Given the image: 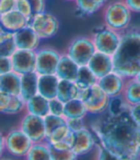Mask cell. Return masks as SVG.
<instances>
[{"instance_id":"6da1fadb","label":"cell","mask_w":140,"mask_h":160,"mask_svg":"<svg viewBox=\"0 0 140 160\" xmlns=\"http://www.w3.org/2000/svg\"><path fill=\"white\" fill-rule=\"evenodd\" d=\"M98 146L112 152L122 160H140V128L127 112L116 116L100 115L89 126Z\"/></svg>"},{"instance_id":"7a4b0ae2","label":"cell","mask_w":140,"mask_h":160,"mask_svg":"<svg viewBox=\"0 0 140 160\" xmlns=\"http://www.w3.org/2000/svg\"><path fill=\"white\" fill-rule=\"evenodd\" d=\"M113 71L132 79L140 70V29L129 28L121 33L119 46L112 56Z\"/></svg>"},{"instance_id":"3957f363","label":"cell","mask_w":140,"mask_h":160,"mask_svg":"<svg viewBox=\"0 0 140 160\" xmlns=\"http://www.w3.org/2000/svg\"><path fill=\"white\" fill-rule=\"evenodd\" d=\"M132 12L123 0H113L108 2L103 10L104 26L123 33L131 28Z\"/></svg>"},{"instance_id":"277c9868","label":"cell","mask_w":140,"mask_h":160,"mask_svg":"<svg viewBox=\"0 0 140 160\" xmlns=\"http://www.w3.org/2000/svg\"><path fill=\"white\" fill-rule=\"evenodd\" d=\"M5 152L17 160L24 159L34 144L18 128H12L4 133Z\"/></svg>"},{"instance_id":"5b68a950","label":"cell","mask_w":140,"mask_h":160,"mask_svg":"<svg viewBox=\"0 0 140 160\" xmlns=\"http://www.w3.org/2000/svg\"><path fill=\"white\" fill-rule=\"evenodd\" d=\"M96 52L91 37L78 36L68 43L65 54L79 66L87 65Z\"/></svg>"},{"instance_id":"8992f818","label":"cell","mask_w":140,"mask_h":160,"mask_svg":"<svg viewBox=\"0 0 140 160\" xmlns=\"http://www.w3.org/2000/svg\"><path fill=\"white\" fill-rule=\"evenodd\" d=\"M29 26L36 32L38 38L43 40L57 36L60 31L61 23L55 14L44 12L34 14L29 20Z\"/></svg>"},{"instance_id":"52a82bcc","label":"cell","mask_w":140,"mask_h":160,"mask_svg":"<svg viewBox=\"0 0 140 160\" xmlns=\"http://www.w3.org/2000/svg\"><path fill=\"white\" fill-rule=\"evenodd\" d=\"M108 97L97 83L86 89H82L80 100L82 101L88 114L100 116L107 112Z\"/></svg>"},{"instance_id":"ba28073f","label":"cell","mask_w":140,"mask_h":160,"mask_svg":"<svg viewBox=\"0 0 140 160\" xmlns=\"http://www.w3.org/2000/svg\"><path fill=\"white\" fill-rule=\"evenodd\" d=\"M91 38L96 52L104 53L112 57L119 46L121 33L104 26L96 29L91 36Z\"/></svg>"},{"instance_id":"9c48e42d","label":"cell","mask_w":140,"mask_h":160,"mask_svg":"<svg viewBox=\"0 0 140 160\" xmlns=\"http://www.w3.org/2000/svg\"><path fill=\"white\" fill-rule=\"evenodd\" d=\"M62 54L52 46L39 47L36 51V70L39 75H53L56 73Z\"/></svg>"},{"instance_id":"30bf717a","label":"cell","mask_w":140,"mask_h":160,"mask_svg":"<svg viewBox=\"0 0 140 160\" xmlns=\"http://www.w3.org/2000/svg\"><path fill=\"white\" fill-rule=\"evenodd\" d=\"M18 128L33 143H40L46 140L47 134L43 117L24 112Z\"/></svg>"},{"instance_id":"8fae6325","label":"cell","mask_w":140,"mask_h":160,"mask_svg":"<svg viewBox=\"0 0 140 160\" xmlns=\"http://www.w3.org/2000/svg\"><path fill=\"white\" fill-rule=\"evenodd\" d=\"M98 147V141L94 132L88 126L72 132L71 150L80 157L88 154L96 150Z\"/></svg>"},{"instance_id":"7c38bea8","label":"cell","mask_w":140,"mask_h":160,"mask_svg":"<svg viewBox=\"0 0 140 160\" xmlns=\"http://www.w3.org/2000/svg\"><path fill=\"white\" fill-rule=\"evenodd\" d=\"M12 63V71L20 76L29 74L36 70V51L19 50L11 56Z\"/></svg>"},{"instance_id":"4fadbf2b","label":"cell","mask_w":140,"mask_h":160,"mask_svg":"<svg viewBox=\"0 0 140 160\" xmlns=\"http://www.w3.org/2000/svg\"><path fill=\"white\" fill-rule=\"evenodd\" d=\"M126 81L127 79H125L117 72L112 71L106 76L98 79L97 84L101 87L108 98H111L122 95Z\"/></svg>"},{"instance_id":"5bb4252c","label":"cell","mask_w":140,"mask_h":160,"mask_svg":"<svg viewBox=\"0 0 140 160\" xmlns=\"http://www.w3.org/2000/svg\"><path fill=\"white\" fill-rule=\"evenodd\" d=\"M12 35L17 49L37 51L40 47L41 39L29 25L24 27L21 30L13 33Z\"/></svg>"},{"instance_id":"9a60e30c","label":"cell","mask_w":140,"mask_h":160,"mask_svg":"<svg viewBox=\"0 0 140 160\" xmlns=\"http://www.w3.org/2000/svg\"><path fill=\"white\" fill-rule=\"evenodd\" d=\"M87 65L97 79H100L113 71L112 57L100 52H95Z\"/></svg>"},{"instance_id":"2e32d148","label":"cell","mask_w":140,"mask_h":160,"mask_svg":"<svg viewBox=\"0 0 140 160\" xmlns=\"http://www.w3.org/2000/svg\"><path fill=\"white\" fill-rule=\"evenodd\" d=\"M45 142L51 148L66 150L71 149L72 143V132L66 125L62 126L55 129L53 132L46 136Z\"/></svg>"},{"instance_id":"e0dca14e","label":"cell","mask_w":140,"mask_h":160,"mask_svg":"<svg viewBox=\"0 0 140 160\" xmlns=\"http://www.w3.org/2000/svg\"><path fill=\"white\" fill-rule=\"evenodd\" d=\"M0 25L5 31L13 34L29 25V19L22 16L18 11L13 10L12 12L0 14Z\"/></svg>"},{"instance_id":"ac0fdd59","label":"cell","mask_w":140,"mask_h":160,"mask_svg":"<svg viewBox=\"0 0 140 160\" xmlns=\"http://www.w3.org/2000/svg\"><path fill=\"white\" fill-rule=\"evenodd\" d=\"M79 67L80 66L72 59H70L65 53H62L55 75L59 78V80L75 82Z\"/></svg>"},{"instance_id":"d6986e66","label":"cell","mask_w":140,"mask_h":160,"mask_svg":"<svg viewBox=\"0 0 140 160\" xmlns=\"http://www.w3.org/2000/svg\"><path fill=\"white\" fill-rule=\"evenodd\" d=\"M59 78L53 75H39L38 82V94L47 100H51L57 96Z\"/></svg>"},{"instance_id":"ffe728a7","label":"cell","mask_w":140,"mask_h":160,"mask_svg":"<svg viewBox=\"0 0 140 160\" xmlns=\"http://www.w3.org/2000/svg\"><path fill=\"white\" fill-rule=\"evenodd\" d=\"M82 89L77 85L75 82L72 81H64L60 80L57 89V97L63 103L74 100V99H80Z\"/></svg>"},{"instance_id":"44dd1931","label":"cell","mask_w":140,"mask_h":160,"mask_svg":"<svg viewBox=\"0 0 140 160\" xmlns=\"http://www.w3.org/2000/svg\"><path fill=\"white\" fill-rule=\"evenodd\" d=\"M38 75L36 72L21 76L20 82V96L26 102L38 94Z\"/></svg>"},{"instance_id":"7402d4cb","label":"cell","mask_w":140,"mask_h":160,"mask_svg":"<svg viewBox=\"0 0 140 160\" xmlns=\"http://www.w3.org/2000/svg\"><path fill=\"white\" fill-rule=\"evenodd\" d=\"M20 82L21 76L13 71L0 76V91L6 92L10 95H19Z\"/></svg>"},{"instance_id":"603a6c76","label":"cell","mask_w":140,"mask_h":160,"mask_svg":"<svg viewBox=\"0 0 140 160\" xmlns=\"http://www.w3.org/2000/svg\"><path fill=\"white\" fill-rule=\"evenodd\" d=\"M25 112L44 117L48 114V100L39 94L25 102Z\"/></svg>"},{"instance_id":"cb8c5ba5","label":"cell","mask_w":140,"mask_h":160,"mask_svg":"<svg viewBox=\"0 0 140 160\" xmlns=\"http://www.w3.org/2000/svg\"><path fill=\"white\" fill-rule=\"evenodd\" d=\"M88 115V110L82 100L74 99L64 103L63 117L65 119H73V118L86 119Z\"/></svg>"},{"instance_id":"d4e9b609","label":"cell","mask_w":140,"mask_h":160,"mask_svg":"<svg viewBox=\"0 0 140 160\" xmlns=\"http://www.w3.org/2000/svg\"><path fill=\"white\" fill-rule=\"evenodd\" d=\"M122 96L129 107L140 104V82L134 78L127 79Z\"/></svg>"},{"instance_id":"484cf974","label":"cell","mask_w":140,"mask_h":160,"mask_svg":"<svg viewBox=\"0 0 140 160\" xmlns=\"http://www.w3.org/2000/svg\"><path fill=\"white\" fill-rule=\"evenodd\" d=\"M24 160H52L50 146L45 141L34 143Z\"/></svg>"},{"instance_id":"4316f807","label":"cell","mask_w":140,"mask_h":160,"mask_svg":"<svg viewBox=\"0 0 140 160\" xmlns=\"http://www.w3.org/2000/svg\"><path fill=\"white\" fill-rule=\"evenodd\" d=\"M74 3L81 13L85 16H92L104 9L108 0H75Z\"/></svg>"},{"instance_id":"83f0119b","label":"cell","mask_w":140,"mask_h":160,"mask_svg":"<svg viewBox=\"0 0 140 160\" xmlns=\"http://www.w3.org/2000/svg\"><path fill=\"white\" fill-rule=\"evenodd\" d=\"M98 79L92 73V71L88 67V65L80 66L78 70V74L75 82L81 89H86L88 87L96 84Z\"/></svg>"},{"instance_id":"f1b7e54d","label":"cell","mask_w":140,"mask_h":160,"mask_svg":"<svg viewBox=\"0 0 140 160\" xmlns=\"http://www.w3.org/2000/svg\"><path fill=\"white\" fill-rule=\"evenodd\" d=\"M129 110V106L125 102L122 95L111 97L108 99V104L107 108V114L110 116H116L127 112Z\"/></svg>"},{"instance_id":"f546056e","label":"cell","mask_w":140,"mask_h":160,"mask_svg":"<svg viewBox=\"0 0 140 160\" xmlns=\"http://www.w3.org/2000/svg\"><path fill=\"white\" fill-rule=\"evenodd\" d=\"M17 50L12 33L4 31L0 38V57H11Z\"/></svg>"},{"instance_id":"4dcf8cb0","label":"cell","mask_w":140,"mask_h":160,"mask_svg":"<svg viewBox=\"0 0 140 160\" xmlns=\"http://www.w3.org/2000/svg\"><path fill=\"white\" fill-rule=\"evenodd\" d=\"M44 120V125H45V129H46V134H50L53 132L55 129L58 128L66 125V119L63 116L60 115H53V114H47L43 117Z\"/></svg>"},{"instance_id":"1f68e13d","label":"cell","mask_w":140,"mask_h":160,"mask_svg":"<svg viewBox=\"0 0 140 160\" xmlns=\"http://www.w3.org/2000/svg\"><path fill=\"white\" fill-rule=\"evenodd\" d=\"M51 158L52 160H78L79 156L71 150H60L51 148Z\"/></svg>"},{"instance_id":"d6a6232c","label":"cell","mask_w":140,"mask_h":160,"mask_svg":"<svg viewBox=\"0 0 140 160\" xmlns=\"http://www.w3.org/2000/svg\"><path fill=\"white\" fill-rule=\"evenodd\" d=\"M64 103L57 97L48 100V113L53 115L63 116Z\"/></svg>"},{"instance_id":"836d02e7","label":"cell","mask_w":140,"mask_h":160,"mask_svg":"<svg viewBox=\"0 0 140 160\" xmlns=\"http://www.w3.org/2000/svg\"><path fill=\"white\" fill-rule=\"evenodd\" d=\"M15 10L18 11V12H20L22 16H24L29 20L33 17L32 8H31V5L28 0H17Z\"/></svg>"},{"instance_id":"e575fe53","label":"cell","mask_w":140,"mask_h":160,"mask_svg":"<svg viewBox=\"0 0 140 160\" xmlns=\"http://www.w3.org/2000/svg\"><path fill=\"white\" fill-rule=\"evenodd\" d=\"M96 151H97L96 160H122L115 153H113L112 152L108 151V149L102 146H98Z\"/></svg>"},{"instance_id":"d590c367","label":"cell","mask_w":140,"mask_h":160,"mask_svg":"<svg viewBox=\"0 0 140 160\" xmlns=\"http://www.w3.org/2000/svg\"><path fill=\"white\" fill-rule=\"evenodd\" d=\"M66 126L72 132H75L87 127L88 125L86 123V119L73 118V119H66Z\"/></svg>"},{"instance_id":"8d00e7d4","label":"cell","mask_w":140,"mask_h":160,"mask_svg":"<svg viewBox=\"0 0 140 160\" xmlns=\"http://www.w3.org/2000/svg\"><path fill=\"white\" fill-rule=\"evenodd\" d=\"M13 95H10L6 92L0 91V113L5 114L7 113V110L10 107V104L12 102Z\"/></svg>"},{"instance_id":"74e56055","label":"cell","mask_w":140,"mask_h":160,"mask_svg":"<svg viewBox=\"0 0 140 160\" xmlns=\"http://www.w3.org/2000/svg\"><path fill=\"white\" fill-rule=\"evenodd\" d=\"M12 71V63L11 57H0V76Z\"/></svg>"},{"instance_id":"f35d334b","label":"cell","mask_w":140,"mask_h":160,"mask_svg":"<svg viewBox=\"0 0 140 160\" xmlns=\"http://www.w3.org/2000/svg\"><path fill=\"white\" fill-rule=\"evenodd\" d=\"M31 5L33 16L46 12V0H28Z\"/></svg>"},{"instance_id":"ab89813d","label":"cell","mask_w":140,"mask_h":160,"mask_svg":"<svg viewBox=\"0 0 140 160\" xmlns=\"http://www.w3.org/2000/svg\"><path fill=\"white\" fill-rule=\"evenodd\" d=\"M128 113L132 120L134 122V124L140 128V104H136L129 107Z\"/></svg>"},{"instance_id":"60d3db41","label":"cell","mask_w":140,"mask_h":160,"mask_svg":"<svg viewBox=\"0 0 140 160\" xmlns=\"http://www.w3.org/2000/svg\"><path fill=\"white\" fill-rule=\"evenodd\" d=\"M17 0H1L0 1V14L12 12L16 9Z\"/></svg>"},{"instance_id":"b9f144b4","label":"cell","mask_w":140,"mask_h":160,"mask_svg":"<svg viewBox=\"0 0 140 160\" xmlns=\"http://www.w3.org/2000/svg\"><path fill=\"white\" fill-rule=\"evenodd\" d=\"M132 12L140 13V0H123Z\"/></svg>"},{"instance_id":"7bdbcfd3","label":"cell","mask_w":140,"mask_h":160,"mask_svg":"<svg viewBox=\"0 0 140 160\" xmlns=\"http://www.w3.org/2000/svg\"><path fill=\"white\" fill-rule=\"evenodd\" d=\"M5 153V143H4V133L0 132V159L4 156Z\"/></svg>"},{"instance_id":"ee69618b","label":"cell","mask_w":140,"mask_h":160,"mask_svg":"<svg viewBox=\"0 0 140 160\" xmlns=\"http://www.w3.org/2000/svg\"><path fill=\"white\" fill-rule=\"evenodd\" d=\"M134 79L136 80V81H138L139 82H140V70L137 72V74L135 75V77H134Z\"/></svg>"},{"instance_id":"f6af8a7d","label":"cell","mask_w":140,"mask_h":160,"mask_svg":"<svg viewBox=\"0 0 140 160\" xmlns=\"http://www.w3.org/2000/svg\"><path fill=\"white\" fill-rule=\"evenodd\" d=\"M0 160H17V159H15V158H12V157H10V158H8V157H2Z\"/></svg>"},{"instance_id":"bcb514c9","label":"cell","mask_w":140,"mask_h":160,"mask_svg":"<svg viewBox=\"0 0 140 160\" xmlns=\"http://www.w3.org/2000/svg\"><path fill=\"white\" fill-rule=\"evenodd\" d=\"M4 31H5V30L1 27V25H0V38H1V36H2V34L4 33Z\"/></svg>"},{"instance_id":"7dc6e473","label":"cell","mask_w":140,"mask_h":160,"mask_svg":"<svg viewBox=\"0 0 140 160\" xmlns=\"http://www.w3.org/2000/svg\"><path fill=\"white\" fill-rule=\"evenodd\" d=\"M65 1H68V2H74L75 0H65Z\"/></svg>"},{"instance_id":"c3c4849f","label":"cell","mask_w":140,"mask_h":160,"mask_svg":"<svg viewBox=\"0 0 140 160\" xmlns=\"http://www.w3.org/2000/svg\"><path fill=\"white\" fill-rule=\"evenodd\" d=\"M0 1H1V0H0Z\"/></svg>"}]
</instances>
